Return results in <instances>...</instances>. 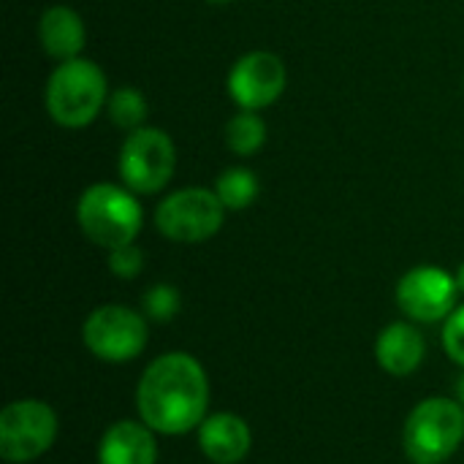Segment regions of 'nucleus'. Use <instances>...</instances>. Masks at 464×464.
<instances>
[{
  "mask_svg": "<svg viewBox=\"0 0 464 464\" xmlns=\"http://www.w3.org/2000/svg\"><path fill=\"white\" fill-rule=\"evenodd\" d=\"M139 419L166 438L196 432L209 416V378L204 364L185 351H169L152 359L136 386Z\"/></svg>",
  "mask_w": 464,
  "mask_h": 464,
  "instance_id": "f257e3e1",
  "label": "nucleus"
},
{
  "mask_svg": "<svg viewBox=\"0 0 464 464\" xmlns=\"http://www.w3.org/2000/svg\"><path fill=\"white\" fill-rule=\"evenodd\" d=\"M76 223L92 245L114 250L136 242L144 226V209L125 185L95 182L76 201Z\"/></svg>",
  "mask_w": 464,
  "mask_h": 464,
  "instance_id": "f03ea898",
  "label": "nucleus"
},
{
  "mask_svg": "<svg viewBox=\"0 0 464 464\" xmlns=\"http://www.w3.org/2000/svg\"><path fill=\"white\" fill-rule=\"evenodd\" d=\"M106 101H109L106 73L101 71L98 63L87 57L57 63L44 90V103L49 117L71 130L90 125L106 109Z\"/></svg>",
  "mask_w": 464,
  "mask_h": 464,
  "instance_id": "7ed1b4c3",
  "label": "nucleus"
},
{
  "mask_svg": "<svg viewBox=\"0 0 464 464\" xmlns=\"http://www.w3.org/2000/svg\"><path fill=\"white\" fill-rule=\"evenodd\" d=\"M464 443V408L454 397H427L405 419L402 449L413 464L449 462Z\"/></svg>",
  "mask_w": 464,
  "mask_h": 464,
  "instance_id": "20e7f679",
  "label": "nucleus"
},
{
  "mask_svg": "<svg viewBox=\"0 0 464 464\" xmlns=\"http://www.w3.org/2000/svg\"><path fill=\"white\" fill-rule=\"evenodd\" d=\"M60 421L44 400H14L0 413V459L8 464H30L41 459L57 440Z\"/></svg>",
  "mask_w": 464,
  "mask_h": 464,
  "instance_id": "39448f33",
  "label": "nucleus"
},
{
  "mask_svg": "<svg viewBox=\"0 0 464 464\" xmlns=\"http://www.w3.org/2000/svg\"><path fill=\"white\" fill-rule=\"evenodd\" d=\"M147 340H150L147 315L125 304H101L82 324L84 348L106 364H125L141 356Z\"/></svg>",
  "mask_w": 464,
  "mask_h": 464,
  "instance_id": "423d86ee",
  "label": "nucleus"
},
{
  "mask_svg": "<svg viewBox=\"0 0 464 464\" xmlns=\"http://www.w3.org/2000/svg\"><path fill=\"white\" fill-rule=\"evenodd\" d=\"M177 169V147L160 128L144 125L125 136L120 147V179L136 196L160 193Z\"/></svg>",
  "mask_w": 464,
  "mask_h": 464,
  "instance_id": "0eeeda50",
  "label": "nucleus"
},
{
  "mask_svg": "<svg viewBox=\"0 0 464 464\" xmlns=\"http://www.w3.org/2000/svg\"><path fill=\"white\" fill-rule=\"evenodd\" d=\"M226 207L209 188H182L169 193L155 209L158 231L179 245L212 239L226 223Z\"/></svg>",
  "mask_w": 464,
  "mask_h": 464,
  "instance_id": "6e6552de",
  "label": "nucleus"
},
{
  "mask_svg": "<svg viewBox=\"0 0 464 464\" xmlns=\"http://www.w3.org/2000/svg\"><path fill=\"white\" fill-rule=\"evenodd\" d=\"M397 307L413 324H438L446 321L459 304V285L457 275L446 272L443 266H413L397 283Z\"/></svg>",
  "mask_w": 464,
  "mask_h": 464,
  "instance_id": "1a4fd4ad",
  "label": "nucleus"
},
{
  "mask_svg": "<svg viewBox=\"0 0 464 464\" xmlns=\"http://www.w3.org/2000/svg\"><path fill=\"white\" fill-rule=\"evenodd\" d=\"M288 84L283 57L275 52H247L228 71V95L245 111H261L272 106Z\"/></svg>",
  "mask_w": 464,
  "mask_h": 464,
  "instance_id": "9d476101",
  "label": "nucleus"
},
{
  "mask_svg": "<svg viewBox=\"0 0 464 464\" xmlns=\"http://www.w3.org/2000/svg\"><path fill=\"white\" fill-rule=\"evenodd\" d=\"M196 443L212 464H239L253 449V432L242 416L220 411L198 424Z\"/></svg>",
  "mask_w": 464,
  "mask_h": 464,
  "instance_id": "9b49d317",
  "label": "nucleus"
},
{
  "mask_svg": "<svg viewBox=\"0 0 464 464\" xmlns=\"http://www.w3.org/2000/svg\"><path fill=\"white\" fill-rule=\"evenodd\" d=\"M427 359V340L413 321H394L375 340V362L392 378L413 375Z\"/></svg>",
  "mask_w": 464,
  "mask_h": 464,
  "instance_id": "f8f14e48",
  "label": "nucleus"
},
{
  "mask_svg": "<svg viewBox=\"0 0 464 464\" xmlns=\"http://www.w3.org/2000/svg\"><path fill=\"white\" fill-rule=\"evenodd\" d=\"M98 464H158L155 432L141 419L114 421L101 435Z\"/></svg>",
  "mask_w": 464,
  "mask_h": 464,
  "instance_id": "ddd939ff",
  "label": "nucleus"
},
{
  "mask_svg": "<svg viewBox=\"0 0 464 464\" xmlns=\"http://www.w3.org/2000/svg\"><path fill=\"white\" fill-rule=\"evenodd\" d=\"M84 41H87V30H84L82 16L73 8L52 5V8H46L41 14V19H38V44L52 60L65 63V60L82 57Z\"/></svg>",
  "mask_w": 464,
  "mask_h": 464,
  "instance_id": "4468645a",
  "label": "nucleus"
},
{
  "mask_svg": "<svg viewBox=\"0 0 464 464\" xmlns=\"http://www.w3.org/2000/svg\"><path fill=\"white\" fill-rule=\"evenodd\" d=\"M226 144L234 155L250 158L266 144V122L258 111H237L226 125Z\"/></svg>",
  "mask_w": 464,
  "mask_h": 464,
  "instance_id": "2eb2a0df",
  "label": "nucleus"
},
{
  "mask_svg": "<svg viewBox=\"0 0 464 464\" xmlns=\"http://www.w3.org/2000/svg\"><path fill=\"white\" fill-rule=\"evenodd\" d=\"M258 177L250 171V169H245V166H231V169H226L220 177H218V182H215V193H218V198L223 201V207L228 209V212H239V209H247L256 198H258Z\"/></svg>",
  "mask_w": 464,
  "mask_h": 464,
  "instance_id": "dca6fc26",
  "label": "nucleus"
},
{
  "mask_svg": "<svg viewBox=\"0 0 464 464\" xmlns=\"http://www.w3.org/2000/svg\"><path fill=\"white\" fill-rule=\"evenodd\" d=\"M106 114H109V120L120 130L133 133V130L144 128V120H147V98L136 87H117V90L109 92Z\"/></svg>",
  "mask_w": 464,
  "mask_h": 464,
  "instance_id": "f3484780",
  "label": "nucleus"
},
{
  "mask_svg": "<svg viewBox=\"0 0 464 464\" xmlns=\"http://www.w3.org/2000/svg\"><path fill=\"white\" fill-rule=\"evenodd\" d=\"M179 310H182V296L169 283H155L141 296V313L152 324H169L179 315Z\"/></svg>",
  "mask_w": 464,
  "mask_h": 464,
  "instance_id": "a211bd4d",
  "label": "nucleus"
},
{
  "mask_svg": "<svg viewBox=\"0 0 464 464\" xmlns=\"http://www.w3.org/2000/svg\"><path fill=\"white\" fill-rule=\"evenodd\" d=\"M109 272L120 280H136L144 269V253L136 242L109 250Z\"/></svg>",
  "mask_w": 464,
  "mask_h": 464,
  "instance_id": "6ab92c4d",
  "label": "nucleus"
},
{
  "mask_svg": "<svg viewBox=\"0 0 464 464\" xmlns=\"http://www.w3.org/2000/svg\"><path fill=\"white\" fill-rule=\"evenodd\" d=\"M443 351L454 364L464 370V304H459L443 321Z\"/></svg>",
  "mask_w": 464,
  "mask_h": 464,
  "instance_id": "aec40b11",
  "label": "nucleus"
},
{
  "mask_svg": "<svg viewBox=\"0 0 464 464\" xmlns=\"http://www.w3.org/2000/svg\"><path fill=\"white\" fill-rule=\"evenodd\" d=\"M454 400L464 408V372L457 378V383H454Z\"/></svg>",
  "mask_w": 464,
  "mask_h": 464,
  "instance_id": "412c9836",
  "label": "nucleus"
},
{
  "mask_svg": "<svg viewBox=\"0 0 464 464\" xmlns=\"http://www.w3.org/2000/svg\"><path fill=\"white\" fill-rule=\"evenodd\" d=\"M457 285H459V294L464 296V264L457 269Z\"/></svg>",
  "mask_w": 464,
  "mask_h": 464,
  "instance_id": "4be33fe9",
  "label": "nucleus"
},
{
  "mask_svg": "<svg viewBox=\"0 0 464 464\" xmlns=\"http://www.w3.org/2000/svg\"><path fill=\"white\" fill-rule=\"evenodd\" d=\"M207 3H215V5H226V3H234V0H207Z\"/></svg>",
  "mask_w": 464,
  "mask_h": 464,
  "instance_id": "5701e85b",
  "label": "nucleus"
}]
</instances>
